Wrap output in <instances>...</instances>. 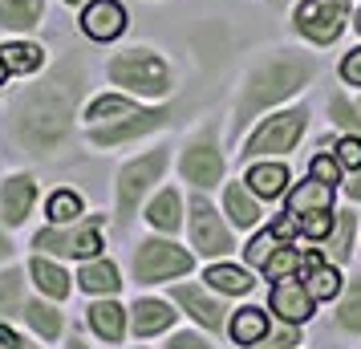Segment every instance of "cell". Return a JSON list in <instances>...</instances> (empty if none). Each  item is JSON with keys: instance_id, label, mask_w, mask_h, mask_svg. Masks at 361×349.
<instances>
[{"instance_id": "8", "label": "cell", "mask_w": 361, "mask_h": 349, "mask_svg": "<svg viewBox=\"0 0 361 349\" xmlns=\"http://www.w3.org/2000/svg\"><path fill=\"white\" fill-rule=\"evenodd\" d=\"M187 232H191V248L199 256H224L231 252V228L219 219L212 203L203 200V195H191V212H187Z\"/></svg>"}, {"instance_id": "48", "label": "cell", "mask_w": 361, "mask_h": 349, "mask_svg": "<svg viewBox=\"0 0 361 349\" xmlns=\"http://www.w3.org/2000/svg\"><path fill=\"white\" fill-rule=\"evenodd\" d=\"M8 78H13V73H8V66H4V61H0V85L8 82Z\"/></svg>"}, {"instance_id": "10", "label": "cell", "mask_w": 361, "mask_h": 349, "mask_svg": "<svg viewBox=\"0 0 361 349\" xmlns=\"http://www.w3.org/2000/svg\"><path fill=\"white\" fill-rule=\"evenodd\" d=\"M37 200H41L37 175H29V171H8V175H0V219H4L8 228H25L29 216H33Z\"/></svg>"}, {"instance_id": "22", "label": "cell", "mask_w": 361, "mask_h": 349, "mask_svg": "<svg viewBox=\"0 0 361 349\" xmlns=\"http://www.w3.org/2000/svg\"><path fill=\"white\" fill-rule=\"evenodd\" d=\"M45 17V0H0V33L29 37Z\"/></svg>"}, {"instance_id": "18", "label": "cell", "mask_w": 361, "mask_h": 349, "mask_svg": "<svg viewBox=\"0 0 361 349\" xmlns=\"http://www.w3.org/2000/svg\"><path fill=\"white\" fill-rule=\"evenodd\" d=\"M175 300H163V297H138L130 305V333L134 337H159L175 325Z\"/></svg>"}, {"instance_id": "15", "label": "cell", "mask_w": 361, "mask_h": 349, "mask_svg": "<svg viewBox=\"0 0 361 349\" xmlns=\"http://www.w3.org/2000/svg\"><path fill=\"white\" fill-rule=\"evenodd\" d=\"M126 8L118 4V0H90L82 4V33L90 41H118V37L126 33Z\"/></svg>"}, {"instance_id": "45", "label": "cell", "mask_w": 361, "mask_h": 349, "mask_svg": "<svg viewBox=\"0 0 361 349\" xmlns=\"http://www.w3.org/2000/svg\"><path fill=\"white\" fill-rule=\"evenodd\" d=\"M341 73H345V82L361 85V49H353V53L341 61Z\"/></svg>"}, {"instance_id": "17", "label": "cell", "mask_w": 361, "mask_h": 349, "mask_svg": "<svg viewBox=\"0 0 361 349\" xmlns=\"http://www.w3.org/2000/svg\"><path fill=\"white\" fill-rule=\"evenodd\" d=\"M171 300L187 317H195L203 329H224V300L212 297L207 288H199V284H175L171 288Z\"/></svg>"}, {"instance_id": "27", "label": "cell", "mask_w": 361, "mask_h": 349, "mask_svg": "<svg viewBox=\"0 0 361 349\" xmlns=\"http://www.w3.org/2000/svg\"><path fill=\"white\" fill-rule=\"evenodd\" d=\"M134 110H138V102L126 98V94H102L85 106V126H110V122L134 114Z\"/></svg>"}, {"instance_id": "30", "label": "cell", "mask_w": 361, "mask_h": 349, "mask_svg": "<svg viewBox=\"0 0 361 349\" xmlns=\"http://www.w3.org/2000/svg\"><path fill=\"white\" fill-rule=\"evenodd\" d=\"M288 228H293V219H288V224H276V228H268V232L256 235V240L244 248L247 264H256V268L264 272V264H268V260H272V256L284 248V232H288Z\"/></svg>"}, {"instance_id": "34", "label": "cell", "mask_w": 361, "mask_h": 349, "mask_svg": "<svg viewBox=\"0 0 361 349\" xmlns=\"http://www.w3.org/2000/svg\"><path fill=\"white\" fill-rule=\"evenodd\" d=\"M337 321H341L345 329L361 333V281H353V284H349V293H345L341 309H337Z\"/></svg>"}, {"instance_id": "47", "label": "cell", "mask_w": 361, "mask_h": 349, "mask_svg": "<svg viewBox=\"0 0 361 349\" xmlns=\"http://www.w3.org/2000/svg\"><path fill=\"white\" fill-rule=\"evenodd\" d=\"M66 349H90V345H85L78 333H69V337H66Z\"/></svg>"}, {"instance_id": "1", "label": "cell", "mask_w": 361, "mask_h": 349, "mask_svg": "<svg viewBox=\"0 0 361 349\" xmlns=\"http://www.w3.org/2000/svg\"><path fill=\"white\" fill-rule=\"evenodd\" d=\"M13 98L4 102L8 142L29 159H53L69 147L78 126V106L85 94V73L73 57H61L53 69L25 78Z\"/></svg>"}, {"instance_id": "6", "label": "cell", "mask_w": 361, "mask_h": 349, "mask_svg": "<svg viewBox=\"0 0 361 349\" xmlns=\"http://www.w3.org/2000/svg\"><path fill=\"white\" fill-rule=\"evenodd\" d=\"M191 268H195V256L179 248L175 240L147 235V240L134 244V256H130L134 284H163V281H175V276H187Z\"/></svg>"}, {"instance_id": "37", "label": "cell", "mask_w": 361, "mask_h": 349, "mask_svg": "<svg viewBox=\"0 0 361 349\" xmlns=\"http://www.w3.org/2000/svg\"><path fill=\"white\" fill-rule=\"evenodd\" d=\"M333 122H337V126H345L353 138H361V114L345 98H333Z\"/></svg>"}, {"instance_id": "9", "label": "cell", "mask_w": 361, "mask_h": 349, "mask_svg": "<svg viewBox=\"0 0 361 349\" xmlns=\"http://www.w3.org/2000/svg\"><path fill=\"white\" fill-rule=\"evenodd\" d=\"M345 20H349V0H305L296 8V29L309 41H317V45L337 41Z\"/></svg>"}, {"instance_id": "31", "label": "cell", "mask_w": 361, "mask_h": 349, "mask_svg": "<svg viewBox=\"0 0 361 349\" xmlns=\"http://www.w3.org/2000/svg\"><path fill=\"white\" fill-rule=\"evenodd\" d=\"M45 216L49 224H78L85 216V203L78 191H69V187H57L49 200H45Z\"/></svg>"}, {"instance_id": "46", "label": "cell", "mask_w": 361, "mask_h": 349, "mask_svg": "<svg viewBox=\"0 0 361 349\" xmlns=\"http://www.w3.org/2000/svg\"><path fill=\"white\" fill-rule=\"evenodd\" d=\"M345 191H349V200H361V175H353V183L345 187Z\"/></svg>"}, {"instance_id": "32", "label": "cell", "mask_w": 361, "mask_h": 349, "mask_svg": "<svg viewBox=\"0 0 361 349\" xmlns=\"http://www.w3.org/2000/svg\"><path fill=\"white\" fill-rule=\"evenodd\" d=\"M203 281L212 284L215 293H228V297H244L247 288H252V276H247L244 268H235V264H212Z\"/></svg>"}, {"instance_id": "35", "label": "cell", "mask_w": 361, "mask_h": 349, "mask_svg": "<svg viewBox=\"0 0 361 349\" xmlns=\"http://www.w3.org/2000/svg\"><path fill=\"white\" fill-rule=\"evenodd\" d=\"M296 264H300V256L293 252V244H284V248L264 264V276H272V281H284V276H293L296 272Z\"/></svg>"}, {"instance_id": "7", "label": "cell", "mask_w": 361, "mask_h": 349, "mask_svg": "<svg viewBox=\"0 0 361 349\" xmlns=\"http://www.w3.org/2000/svg\"><path fill=\"white\" fill-rule=\"evenodd\" d=\"M166 122H171V110L166 106H138L134 114L118 118L110 126H85V142L98 147V150H114V147H126V142H138L147 134L163 130Z\"/></svg>"}, {"instance_id": "36", "label": "cell", "mask_w": 361, "mask_h": 349, "mask_svg": "<svg viewBox=\"0 0 361 349\" xmlns=\"http://www.w3.org/2000/svg\"><path fill=\"white\" fill-rule=\"evenodd\" d=\"M349 244H353V216H349V212H341V216H337V232H333V244H329L333 260H349Z\"/></svg>"}, {"instance_id": "25", "label": "cell", "mask_w": 361, "mask_h": 349, "mask_svg": "<svg viewBox=\"0 0 361 349\" xmlns=\"http://www.w3.org/2000/svg\"><path fill=\"white\" fill-rule=\"evenodd\" d=\"M329 200H333V187L321 183V179H309V183H300L293 191V200H288V219H309V216H321L329 212Z\"/></svg>"}, {"instance_id": "14", "label": "cell", "mask_w": 361, "mask_h": 349, "mask_svg": "<svg viewBox=\"0 0 361 349\" xmlns=\"http://www.w3.org/2000/svg\"><path fill=\"white\" fill-rule=\"evenodd\" d=\"M20 321H25V329L33 333L37 341H45V345H57V341L66 337V313H61V300H49V297H41V293L25 300Z\"/></svg>"}, {"instance_id": "21", "label": "cell", "mask_w": 361, "mask_h": 349, "mask_svg": "<svg viewBox=\"0 0 361 349\" xmlns=\"http://www.w3.org/2000/svg\"><path fill=\"white\" fill-rule=\"evenodd\" d=\"M312 305H317V300H312V293L300 281H288V276H284V281H276V288H272V313H280L288 325H293V321H309Z\"/></svg>"}, {"instance_id": "42", "label": "cell", "mask_w": 361, "mask_h": 349, "mask_svg": "<svg viewBox=\"0 0 361 349\" xmlns=\"http://www.w3.org/2000/svg\"><path fill=\"white\" fill-rule=\"evenodd\" d=\"M337 159H325V154H317V159H312V179H321V183H337Z\"/></svg>"}, {"instance_id": "4", "label": "cell", "mask_w": 361, "mask_h": 349, "mask_svg": "<svg viewBox=\"0 0 361 349\" xmlns=\"http://www.w3.org/2000/svg\"><path fill=\"white\" fill-rule=\"evenodd\" d=\"M29 248L45 252L53 260H94V256H102V248H106L102 216L78 219V224H45V228L33 232Z\"/></svg>"}, {"instance_id": "2", "label": "cell", "mask_w": 361, "mask_h": 349, "mask_svg": "<svg viewBox=\"0 0 361 349\" xmlns=\"http://www.w3.org/2000/svg\"><path fill=\"white\" fill-rule=\"evenodd\" d=\"M309 82V66L305 61H272V66H264L260 73H252L244 85V98H240V110H235V130L252 122V118L268 110L272 102L288 98L293 90Z\"/></svg>"}, {"instance_id": "29", "label": "cell", "mask_w": 361, "mask_h": 349, "mask_svg": "<svg viewBox=\"0 0 361 349\" xmlns=\"http://www.w3.org/2000/svg\"><path fill=\"white\" fill-rule=\"evenodd\" d=\"M264 337H268V317L260 313V309H240V313L231 317V341L235 345H260Z\"/></svg>"}, {"instance_id": "50", "label": "cell", "mask_w": 361, "mask_h": 349, "mask_svg": "<svg viewBox=\"0 0 361 349\" xmlns=\"http://www.w3.org/2000/svg\"><path fill=\"white\" fill-rule=\"evenodd\" d=\"M357 29H361V13H357Z\"/></svg>"}, {"instance_id": "24", "label": "cell", "mask_w": 361, "mask_h": 349, "mask_svg": "<svg viewBox=\"0 0 361 349\" xmlns=\"http://www.w3.org/2000/svg\"><path fill=\"white\" fill-rule=\"evenodd\" d=\"M147 224L163 235H175L183 228V200H179L175 187H163V191L147 203Z\"/></svg>"}, {"instance_id": "43", "label": "cell", "mask_w": 361, "mask_h": 349, "mask_svg": "<svg viewBox=\"0 0 361 349\" xmlns=\"http://www.w3.org/2000/svg\"><path fill=\"white\" fill-rule=\"evenodd\" d=\"M288 345H296V329H293V325H288V329L268 333L260 345H252V349H288Z\"/></svg>"}, {"instance_id": "44", "label": "cell", "mask_w": 361, "mask_h": 349, "mask_svg": "<svg viewBox=\"0 0 361 349\" xmlns=\"http://www.w3.org/2000/svg\"><path fill=\"white\" fill-rule=\"evenodd\" d=\"M13 256H17V244H13V228L0 219V264H13Z\"/></svg>"}, {"instance_id": "39", "label": "cell", "mask_w": 361, "mask_h": 349, "mask_svg": "<svg viewBox=\"0 0 361 349\" xmlns=\"http://www.w3.org/2000/svg\"><path fill=\"white\" fill-rule=\"evenodd\" d=\"M163 349H215L207 337H199L195 329H183V333H171Z\"/></svg>"}, {"instance_id": "13", "label": "cell", "mask_w": 361, "mask_h": 349, "mask_svg": "<svg viewBox=\"0 0 361 349\" xmlns=\"http://www.w3.org/2000/svg\"><path fill=\"white\" fill-rule=\"evenodd\" d=\"M85 325H90V333L98 341L122 345L126 341V329H130V309H122L114 297H94L85 305Z\"/></svg>"}, {"instance_id": "3", "label": "cell", "mask_w": 361, "mask_h": 349, "mask_svg": "<svg viewBox=\"0 0 361 349\" xmlns=\"http://www.w3.org/2000/svg\"><path fill=\"white\" fill-rule=\"evenodd\" d=\"M106 78L114 85H122L130 98H163L171 90V66L147 45L114 53L110 66H106Z\"/></svg>"}, {"instance_id": "19", "label": "cell", "mask_w": 361, "mask_h": 349, "mask_svg": "<svg viewBox=\"0 0 361 349\" xmlns=\"http://www.w3.org/2000/svg\"><path fill=\"white\" fill-rule=\"evenodd\" d=\"M0 61L8 66L13 78H37L49 61V53L29 37H8V41H0Z\"/></svg>"}, {"instance_id": "41", "label": "cell", "mask_w": 361, "mask_h": 349, "mask_svg": "<svg viewBox=\"0 0 361 349\" xmlns=\"http://www.w3.org/2000/svg\"><path fill=\"white\" fill-rule=\"evenodd\" d=\"M337 163L357 171V166H361V138H353V134H349V138H341V147H337Z\"/></svg>"}, {"instance_id": "40", "label": "cell", "mask_w": 361, "mask_h": 349, "mask_svg": "<svg viewBox=\"0 0 361 349\" xmlns=\"http://www.w3.org/2000/svg\"><path fill=\"white\" fill-rule=\"evenodd\" d=\"M296 228H300L305 235H312V240H321V235H329V232H333V216H329V212H321V216H309V219H300Z\"/></svg>"}, {"instance_id": "26", "label": "cell", "mask_w": 361, "mask_h": 349, "mask_svg": "<svg viewBox=\"0 0 361 349\" xmlns=\"http://www.w3.org/2000/svg\"><path fill=\"white\" fill-rule=\"evenodd\" d=\"M305 288L312 293V300H329V297H337V288H341L337 268H329L321 260V252H309L305 256Z\"/></svg>"}, {"instance_id": "16", "label": "cell", "mask_w": 361, "mask_h": 349, "mask_svg": "<svg viewBox=\"0 0 361 349\" xmlns=\"http://www.w3.org/2000/svg\"><path fill=\"white\" fill-rule=\"evenodd\" d=\"M25 272H29V281H33L37 293L49 297V300H69V293L78 288V281L61 268V260H53V256H45V252H29Z\"/></svg>"}, {"instance_id": "20", "label": "cell", "mask_w": 361, "mask_h": 349, "mask_svg": "<svg viewBox=\"0 0 361 349\" xmlns=\"http://www.w3.org/2000/svg\"><path fill=\"white\" fill-rule=\"evenodd\" d=\"M78 288H82L85 297H114L122 293V272H118L114 260H106V256H94V260H82L78 268Z\"/></svg>"}, {"instance_id": "38", "label": "cell", "mask_w": 361, "mask_h": 349, "mask_svg": "<svg viewBox=\"0 0 361 349\" xmlns=\"http://www.w3.org/2000/svg\"><path fill=\"white\" fill-rule=\"evenodd\" d=\"M0 349H41L37 341H29L13 321H0Z\"/></svg>"}, {"instance_id": "51", "label": "cell", "mask_w": 361, "mask_h": 349, "mask_svg": "<svg viewBox=\"0 0 361 349\" xmlns=\"http://www.w3.org/2000/svg\"><path fill=\"white\" fill-rule=\"evenodd\" d=\"M138 349H147V345H138Z\"/></svg>"}, {"instance_id": "12", "label": "cell", "mask_w": 361, "mask_h": 349, "mask_svg": "<svg viewBox=\"0 0 361 349\" xmlns=\"http://www.w3.org/2000/svg\"><path fill=\"white\" fill-rule=\"evenodd\" d=\"M305 130V110H293V114H276L268 118L260 130L247 138V159H256V154H276V150H293V142L300 138Z\"/></svg>"}, {"instance_id": "28", "label": "cell", "mask_w": 361, "mask_h": 349, "mask_svg": "<svg viewBox=\"0 0 361 349\" xmlns=\"http://www.w3.org/2000/svg\"><path fill=\"white\" fill-rule=\"evenodd\" d=\"M288 183V166L284 163H256L247 171V187L260 195V200H276Z\"/></svg>"}, {"instance_id": "49", "label": "cell", "mask_w": 361, "mask_h": 349, "mask_svg": "<svg viewBox=\"0 0 361 349\" xmlns=\"http://www.w3.org/2000/svg\"><path fill=\"white\" fill-rule=\"evenodd\" d=\"M66 4H90V0H66Z\"/></svg>"}, {"instance_id": "11", "label": "cell", "mask_w": 361, "mask_h": 349, "mask_svg": "<svg viewBox=\"0 0 361 349\" xmlns=\"http://www.w3.org/2000/svg\"><path fill=\"white\" fill-rule=\"evenodd\" d=\"M179 171H183V179L191 187H215L219 179H224V154H219V147H215V134H199L191 147L183 150V159H179Z\"/></svg>"}, {"instance_id": "23", "label": "cell", "mask_w": 361, "mask_h": 349, "mask_svg": "<svg viewBox=\"0 0 361 349\" xmlns=\"http://www.w3.org/2000/svg\"><path fill=\"white\" fill-rule=\"evenodd\" d=\"M25 284H29V272L20 264H0V321H20V309H25Z\"/></svg>"}, {"instance_id": "33", "label": "cell", "mask_w": 361, "mask_h": 349, "mask_svg": "<svg viewBox=\"0 0 361 349\" xmlns=\"http://www.w3.org/2000/svg\"><path fill=\"white\" fill-rule=\"evenodd\" d=\"M224 207H228L231 224H240V228H252V224L260 219V203L252 200L240 183H228V191H224Z\"/></svg>"}, {"instance_id": "5", "label": "cell", "mask_w": 361, "mask_h": 349, "mask_svg": "<svg viewBox=\"0 0 361 349\" xmlns=\"http://www.w3.org/2000/svg\"><path fill=\"white\" fill-rule=\"evenodd\" d=\"M166 163H171L166 147L147 150V154H138V159H130V163H122L118 183H114V207H118V219H122V224H130V219L138 216L142 200H147L150 191H154V183L163 179Z\"/></svg>"}]
</instances>
